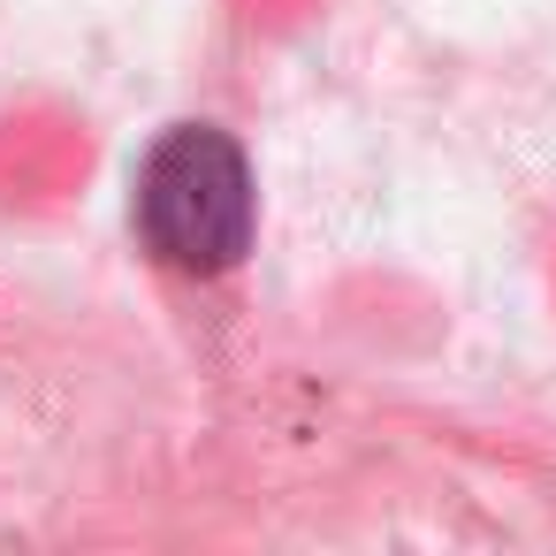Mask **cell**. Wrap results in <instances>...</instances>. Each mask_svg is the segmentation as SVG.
Returning <instances> with one entry per match:
<instances>
[{
    "instance_id": "1",
    "label": "cell",
    "mask_w": 556,
    "mask_h": 556,
    "mask_svg": "<svg viewBox=\"0 0 556 556\" xmlns=\"http://www.w3.org/2000/svg\"><path fill=\"white\" fill-rule=\"evenodd\" d=\"M138 229L184 275H229L252 244V168L222 130H168L138 176Z\"/></svg>"
}]
</instances>
